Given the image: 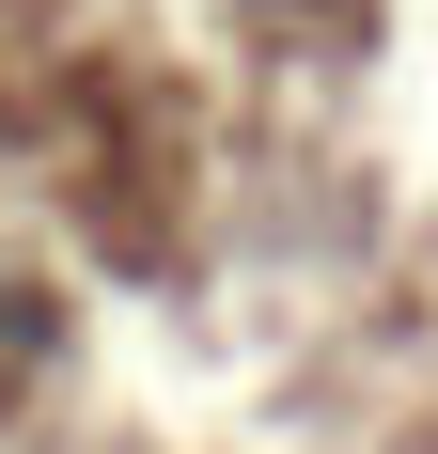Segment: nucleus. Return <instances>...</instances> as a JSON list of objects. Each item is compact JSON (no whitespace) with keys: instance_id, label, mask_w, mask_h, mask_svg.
Wrapping results in <instances>:
<instances>
[{"instance_id":"1","label":"nucleus","mask_w":438,"mask_h":454,"mask_svg":"<svg viewBox=\"0 0 438 454\" xmlns=\"http://www.w3.org/2000/svg\"><path fill=\"white\" fill-rule=\"evenodd\" d=\"M0 298H16V251H0Z\"/></svg>"}]
</instances>
